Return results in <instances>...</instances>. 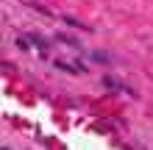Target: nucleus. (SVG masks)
I'll return each instance as SVG.
<instances>
[]
</instances>
